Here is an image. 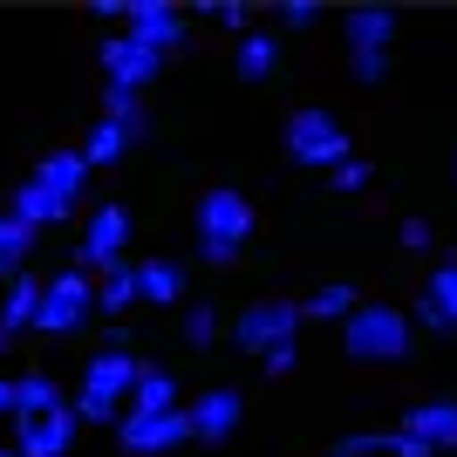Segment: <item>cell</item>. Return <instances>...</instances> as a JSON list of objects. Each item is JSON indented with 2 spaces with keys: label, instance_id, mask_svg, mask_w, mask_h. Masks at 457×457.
Wrapping results in <instances>:
<instances>
[{
  "label": "cell",
  "instance_id": "obj_34",
  "mask_svg": "<svg viewBox=\"0 0 457 457\" xmlns=\"http://www.w3.org/2000/svg\"><path fill=\"white\" fill-rule=\"evenodd\" d=\"M212 21H219V28H239V35H253L246 28V7H239V0H219V7H205Z\"/></svg>",
  "mask_w": 457,
  "mask_h": 457
},
{
  "label": "cell",
  "instance_id": "obj_14",
  "mask_svg": "<svg viewBox=\"0 0 457 457\" xmlns=\"http://www.w3.org/2000/svg\"><path fill=\"white\" fill-rule=\"evenodd\" d=\"M246 417V396L239 389H205V396L191 403V444H226Z\"/></svg>",
  "mask_w": 457,
  "mask_h": 457
},
{
  "label": "cell",
  "instance_id": "obj_8",
  "mask_svg": "<svg viewBox=\"0 0 457 457\" xmlns=\"http://www.w3.org/2000/svg\"><path fill=\"white\" fill-rule=\"evenodd\" d=\"M96 62H103V89H130V96H144L157 82V69H164V55L157 48H144L137 35H103V48H96Z\"/></svg>",
  "mask_w": 457,
  "mask_h": 457
},
{
  "label": "cell",
  "instance_id": "obj_26",
  "mask_svg": "<svg viewBox=\"0 0 457 457\" xmlns=\"http://www.w3.org/2000/svg\"><path fill=\"white\" fill-rule=\"evenodd\" d=\"M130 144H137V137L123 130V123L96 116V123H89V137H82V157H89V171H96V164H116V157L130 151Z\"/></svg>",
  "mask_w": 457,
  "mask_h": 457
},
{
  "label": "cell",
  "instance_id": "obj_36",
  "mask_svg": "<svg viewBox=\"0 0 457 457\" xmlns=\"http://www.w3.org/2000/svg\"><path fill=\"white\" fill-rule=\"evenodd\" d=\"M0 417H14V382L0 376Z\"/></svg>",
  "mask_w": 457,
  "mask_h": 457
},
{
  "label": "cell",
  "instance_id": "obj_15",
  "mask_svg": "<svg viewBox=\"0 0 457 457\" xmlns=\"http://www.w3.org/2000/svg\"><path fill=\"white\" fill-rule=\"evenodd\" d=\"M41 294H48V287H41L35 273H21V280L0 287V348H14L21 335L41 321Z\"/></svg>",
  "mask_w": 457,
  "mask_h": 457
},
{
  "label": "cell",
  "instance_id": "obj_38",
  "mask_svg": "<svg viewBox=\"0 0 457 457\" xmlns=\"http://www.w3.org/2000/svg\"><path fill=\"white\" fill-rule=\"evenodd\" d=\"M451 171H457V157H451Z\"/></svg>",
  "mask_w": 457,
  "mask_h": 457
},
{
  "label": "cell",
  "instance_id": "obj_10",
  "mask_svg": "<svg viewBox=\"0 0 457 457\" xmlns=\"http://www.w3.org/2000/svg\"><path fill=\"white\" fill-rule=\"evenodd\" d=\"M116 444L130 457H164V451H178V444H191V410H164V417H123L116 423Z\"/></svg>",
  "mask_w": 457,
  "mask_h": 457
},
{
  "label": "cell",
  "instance_id": "obj_22",
  "mask_svg": "<svg viewBox=\"0 0 457 457\" xmlns=\"http://www.w3.org/2000/svg\"><path fill=\"white\" fill-rule=\"evenodd\" d=\"M48 410H62V389L48 369H21L14 376V417H48Z\"/></svg>",
  "mask_w": 457,
  "mask_h": 457
},
{
  "label": "cell",
  "instance_id": "obj_7",
  "mask_svg": "<svg viewBox=\"0 0 457 457\" xmlns=\"http://www.w3.org/2000/svg\"><path fill=\"white\" fill-rule=\"evenodd\" d=\"M96 314V280L82 267H62L55 280H48V294H41V321L35 335H82Z\"/></svg>",
  "mask_w": 457,
  "mask_h": 457
},
{
  "label": "cell",
  "instance_id": "obj_18",
  "mask_svg": "<svg viewBox=\"0 0 457 457\" xmlns=\"http://www.w3.org/2000/svg\"><path fill=\"white\" fill-rule=\"evenodd\" d=\"M137 287L151 307H178L185 301V267L178 260H137Z\"/></svg>",
  "mask_w": 457,
  "mask_h": 457
},
{
  "label": "cell",
  "instance_id": "obj_27",
  "mask_svg": "<svg viewBox=\"0 0 457 457\" xmlns=\"http://www.w3.org/2000/svg\"><path fill=\"white\" fill-rule=\"evenodd\" d=\"M103 116L123 123L130 137H151V110H144V96H130V89H103Z\"/></svg>",
  "mask_w": 457,
  "mask_h": 457
},
{
  "label": "cell",
  "instance_id": "obj_6",
  "mask_svg": "<svg viewBox=\"0 0 457 457\" xmlns=\"http://www.w3.org/2000/svg\"><path fill=\"white\" fill-rule=\"evenodd\" d=\"M232 342L267 362L273 348L301 342V301H246V307H239V321H232Z\"/></svg>",
  "mask_w": 457,
  "mask_h": 457
},
{
  "label": "cell",
  "instance_id": "obj_37",
  "mask_svg": "<svg viewBox=\"0 0 457 457\" xmlns=\"http://www.w3.org/2000/svg\"><path fill=\"white\" fill-rule=\"evenodd\" d=\"M0 457H21V451H14V444H0Z\"/></svg>",
  "mask_w": 457,
  "mask_h": 457
},
{
  "label": "cell",
  "instance_id": "obj_3",
  "mask_svg": "<svg viewBox=\"0 0 457 457\" xmlns=\"http://www.w3.org/2000/svg\"><path fill=\"white\" fill-rule=\"evenodd\" d=\"M280 144L287 157L301 164V171H335V164H348L355 157V137L342 130V116L321 110V103H301V110L280 123Z\"/></svg>",
  "mask_w": 457,
  "mask_h": 457
},
{
  "label": "cell",
  "instance_id": "obj_29",
  "mask_svg": "<svg viewBox=\"0 0 457 457\" xmlns=\"http://www.w3.org/2000/svg\"><path fill=\"white\" fill-rule=\"evenodd\" d=\"M423 294H430V301L457 321V260H437V267H430V280H423Z\"/></svg>",
  "mask_w": 457,
  "mask_h": 457
},
{
  "label": "cell",
  "instance_id": "obj_23",
  "mask_svg": "<svg viewBox=\"0 0 457 457\" xmlns=\"http://www.w3.org/2000/svg\"><path fill=\"white\" fill-rule=\"evenodd\" d=\"M130 410H137V417H164V410H178V376H171V369H157V362H144Z\"/></svg>",
  "mask_w": 457,
  "mask_h": 457
},
{
  "label": "cell",
  "instance_id": "obj_9",
  "mask_svg": "<svg viewBox=\"0 0 457 457\" xmlns=\"http://www.w3.org/2000/svg\"><path fill=\"white\" fill-rule=\"evenodd\" d=\"M123 246H130V212L123 205H103V212H89V226H82V246H76V267L89 273H116L123 267Z\"/></svg>",
  "mask_w": 457,
  "mask_h": 457
},
{
  "label": "cell",
  "instance_id": "obj_2",
  "mask_svg": "<svg viewBox=\"0 0 457 457\" xmlns=\"http://www.w3.org/2000/svg\"><path fill=\"white\" fill-rule=\"evenodd\" d=\"M191 226H198V253L212 267H232L239 246L253 239V226H260V212H253V198L239 185H212L198 198V212H191Z\"/></svg>",
  "mask_w": 457,
  "mask_h": 457
},
{
  "label": "cell",
  "instance_id": "obj_13",
  "mask_svg": "<svg viewBox=\"0 0 457 457\" xmlns=\"http://www.w3.org/2000/svg\"><path fill=\"white\" fill-rule=\"evenodd\" d=\"M403 430L423 444V451H457V396H423L403 410Z\"/></svg>",
  "mask_w": 457,
  "mask_h": 457
},
{
  "label": "cell",
  "instance_id": "obj_33",
  "mask_svg": "<svg viewBox=\"0 0 457 457\" xmlns=\"http://www.w3.org/2000/svg\"><path fill=\"white\" fill-rule=\"evenodd\" d=\"M314 21H321L314 0H280V28H314Z\"/></svg>",
  "mask_w": 457,
  "mask_h": 457
},
{
  "label": "cell",
  "instance_id": "obj_19",
  "mask_svg": "<svg viewBox=\"0 0 457 457\" xmlns=\"http://www.w3.org/2000/svg\"><path fill=\"white\" fill-rule=\"evenodd\" d=\"M355 307H362V294H355V287H348V280H328V287H314V294L301 301V321H342V328H348V314H355Z\"/></svg>",
  "mask_w": 457,
  "mask_h": 457
},
{
  "label": "cell",
  "instance_id": "obj_11",
  "mask_svg": "<svg viewBox=\"0 0 457 457\" xmlns=\"http://www.w3.org/2000/svg\"><path fill=\"white\" fill-rule=\"evenodd\" d=\"M123 35H137L144 48H157V55H171V48H185V7H171V0H130L123 7Z\"/></svg>",
  "mask_w": 457,
  "mask_h": 457
},
{
  "label": "cell",
  "instance_id": "obj_17",
  "mask_svg": "<svg viewBox=\"0 0 457 457\" xmlns=\"http://www.w3.org/2000/svg\"><path fill=\"white\" fill-rule=\"evenodd\" d=\"M335 457H437V451H423V444L396 423V430H355V437H342Z\"/></svg>",
  "mask_w": 457,
  "mask_h": 457
},
{
  "label": "cell",
  "instance_id": "obj_21",
  "mask_svg": "<svg viewBox=\"0 0 457 457\" xmlns=\"http://www.w3.org/2000/svg\"><path fill=\"white\" fill-rule=\"evenodd\" d=\"M232 69H239V82H267L273 69H280V41H273L267 28L239 35V55H232Z\"/></svg>",
  "mask_w": 457,
  "mask_h": 457
},
{
  "label": "cell",
  "instance_id": "obj_24",
  "mask_svg": "<svg viewBox=\"0 0 457 457\" xmlns=\"http://www.w3.org/2000/svg\"><path fill=\"white\" fill-rule=\"evenodd\" d=\"M35 239H41L35 226H21L14 212H0V287L28 273V246H35Z\"/></svg>",
  "mask_w": 457,
  "mask_h": 457
},
{
  "label": "cell",
  "instance_id": "obj_4",
  "mask_svg": "<svg viewBox=\"0 0 457 457\" xmlns=\"http://www.w3.org/2000/svg\"><path fill=\"white\" fill-rule=\"evenodd\" d=\"M410 335H417V321H410L403 307L362 301L348 314V328H342V348L355 362H403V355H410Z\"/></svg>",
  "mask_w": 457,
  "mask_h": 457
},
{
  "label": "cell",
  "instance_id": "obj_32",
  "mask_svg": "<svg viewBox=\"0 0 457 457\" xmlns=\"http://www.w3.org/2000/svg\"><path fill=\"white\" fill-rule=\"evenodd\" d=\"M328 185H335V191H362V185H369V164H362V157H348V164H335V171H328Z\"/></svg>",
  "mask_w": 457,
  "mask_h": 457
},
{
  "label": "cell",
  "instance_id": "obj_16",
  "mask_svg": "<svg viewBox=\"0 0 457 457\" xmlns=\"http://www.w3.org/2000/svg\"><path fill=\"white\" fill-rule=\"evenodd\" d=\"M35 185L48 191V198H62V205L76 212L82 185H89V157H82V144H76V151H48V157L35 164Z\"/></svg>",
  "mask_w": 457,
  "mask_h": 457
},
{
  "label": "cell",
  "instance_id": "obj_30",
  "mask_svg": "<svg viewBox=\"0 0 457 457\" xmlns=\"http://www.w3.org/2000/svg\"><path fill=\"white\" fill-rule=\"evenodd\" d=\"M410 321H417V328H430V335H457V321L444 314L437 301H430V294H417V314H410Z\"/></svg>",
  "mask_w": 457,
  "mask_h": 457
},
{
  "label": "cell",
  "instance_id": "obj_20",
  "mask_svg": "<svg viewBox=\"0 0 457 457\" xmlns=\"http://www.w3.org/2000/svg\"><path fill=\"white\" fill-rule=\"evenodd\" d=\"M7 212H14L21 226H35V232H41V226H55V219H69V205H62V198H48V191H41L35 178L7 191Z\"/></svg>",
  "mask_w": 457,
  "mask_h": 457
},
{
  "label": "cell",
  "instance_id": "obj_5",
  "mask_svg": "<svg viewBox=\"0 0 457 457\" xmlns=\"http://www.w3.org/2000/svg\"><path fill=\"white\" fill-rule=\"evenodd\" d=\"M342 41H348V76L362 82V89L389 82V41H396V7H348Z\"/></svg>",
  "mask_w": 457,
  "mask_h": 457
},
{
  "label": "cell",
  "instance_id": "obj_12",
  "mask_svg": "<svg viewBox=\"0 0 457 457\" xmlns=\"http://www.w3.org/2000/svg\"><path fill=\"white\" fill-rule=\"evenodd\" d=\"M76 403H62V410H48V417H14V451L21 457H69V444H76Z\"/></svg>",
  "mask_w": 457,
  "mask_h": 457
},
{
  "label": "cell",
  "instance_id": "obj_25",
  "mask_svg": "<svg viewBox=\"0 0 457 457\" xmlns=\"http://www.w3.org/2000/svg\"><path fill=\"white\" fill-rule=\"evenodd\" d=\"M137 301H144V287H137V267H130V260L96 280V314H130Z\"/></svg>",
  "mask_w": 457,
  "mask_h": 457
},
{
  "label": "cell",
  "instance_id": "obj_35",
  "mask_svg": "<svg viewBox=\"0 0 457 457\" xmlns=\"http://www.w3.org/2000/svg\"><path fill=\"white\" fill-rule=\"evenodd\" d=\"M294 362H301V342L273 348V355H267V362H260V369H267V376H294Z\"/></svg>",
  "mask_w": 457,
  "mask_h": 457
},
{
  "label": "cell",
  "instance_id": "obj_28",
  "mask_svg": "<svg viewBox=\"0 0 457 457\" xmlns=\"http://www.w3.org/2000/svg\"><path fill=\"white\" fill-rule=\"evenodd\" d=\"M219 328H226V321H219V307H212V301H191L185 307V342L191 348H212V342H219Z\"/></svg>",
  "mask_w": 457,
  "mask_h": 457
},
{
  "label": "cell",
  "instance_id": "obj_31",
  "mask_svg": "<svg viewBox=\"0 0 457 457\" xmlns=\"http://www.w3.org/2000/svg\"><path fill=\"white\" fill-rule=\"evenodd\" d=\"M396 239H403V253H430V219H417V212H410V219L396 226Z\"/></svg>",
  "mask_w": 457,
  "mask_h": 457
},
{
  "label": "cell",
  "instance_id": "obj_1",
  "mask_svg": "<svg viewBox=\"0 0 457 457\" xmlns=\"http://www.w3.org/2000/svg\"><path fill=\"white\" fill-rule=\"evenodd\" d=\"M137 376H144V362H137L130 348L89 355V362H82V382H76V417L82 423H123L130 417V396H137Z\"/></svg>",
  "mask_w": 457,
  "mask_h": 457
}]
</instances>
